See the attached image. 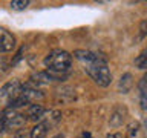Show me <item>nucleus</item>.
Masks as SVG:
<instances>
[{"mask_svg":"<svg viewBox=\"0 0 147 138\" xmlns=\"http://www.w3.org/2000/svg\"><path fill=\"white\" fill-rule=\"evenodd\" d=\"M75 58L83 64L84 71L90 75V78L94 80L98 86H109L112 83V74H110V69L107 66V62L96 55L95 52H90V51H84V49H77L75 52Z\"/></svg>","mask_w":147,"mask_h":138,"instance_id":"obj_1","label":"nucleus"},{"mask_svg":"<svg viewBox=\"0 0 147 138\" xmlns=\"http://www.w3.org/2000/svg\"><path fill=\"white\" fill-rule=\"evenodd\" d=\"M72 64V55L67 51L54 49L45 57V66L51 72H66Z\"/></svg>","mask_w":147,"mask_h":138,"instance_id":"obj_2","label":"nucleus"},{"mask_svg":"<svg viewBox=\"0 0 147 138\" xmlns=\"http://www.w3.org/2000/svg\"><path fill=\"white\" fill-rule=\"evenodd\" d=\"M0 123H2V129H3V131L22 127L23 124H25V115H22L20 112H17L16 109L5 108L3 112H2Z\"/></svg>","mask_w":147,"mask_h":138,"instance_id":"obj_3","label":"nucleus"},{"mask_svg":"<svg viewBox=\"0 0 147 138\" xmlns=\"http://www.w3.org/2000/svg\"><path fill=\"white\" fill-rule=\"evenodd\" d=\"M22 91H23L22 83L18 80H12V81H8L6 85H3L2 91H0V95H2L3 100H8V103H9L14 98H17L22 94Z\"/></svg>","mask_w":147,"mask_h":138,"instance_id":"obj_4","label":"nucleus"},{"mask_svg":"<svg viewBox=\"0 0 147 138\" xmlns=\"http://www.w3.org/2000/svg\"><path fill=\"white\" fill-rule=\"evenodd\" d=\"M16 48V37L11 32H8L5 28L0 29V49L2 52H9Z\"/></svg>","mask_w":147,"mask_h":138,"instance_id":"obj_5","label":"nucleus"},{"mask_svg":"<svg viewBox=\"0 0 147 138\" xmlns=\"http://www.w3.org/2000/svg\"><path fill=\"white\" fill-rule=\"evenodd\" d=\"M26 115L29 120H32V121H37V120H40L45 115V108L41 104H31Z\"/></svg>","mask_w":147,"mask_h":138,"instance_id":"obj_6","label":"nucleus"},{"mask_svg":"<svg viewBox=\"0 0 147 138\" xmlns=\"http://www.w3.org/2000/svg\"><path fill=\"white\" fill-rule=\"evenodd\" d=\"M48 133V124L46 123H38L37 126H34L29 132L31 138H45Z\"/></svg>","mask_w":147,"mask_h":138,"instance_id":"obj_7","label":"nucleus"},{"mask_svg":"<svg viewBox=\"0 0 147 138\" xmlns=\"http://www.w3.org/2000/svg\"><path fill=\"white\" fill-rule=\"evenodd\" d=\"M52 80H54V77L51 75V74H48V72H37L35 75L31 78V83L38 86V85H46V83H49Z\"/></svg>","mask_w":147,"mask_h":138,"instance_id":"obj_8","label":"nucleus"},{"mask_svg":"<svg viewBox=\"0 0 147 138\" xmlns=\"http://www.w3.org/2000/svg\"><path fill=\"white\" fill-rule=\"evenodd\" d=\"M132 87V75L130 74H124L121 77V80H119V85H118V89L121 94H126L129 92V89Z\"/></svg>","mask_w":147,"mask_h":138,"instance_id":"obj_9","label":"nucleus"},{"mask_svg":"<svg viewBox=\"0 0 147 138\" xmlns=\"http://www.w3.org/2000/svg\"><path fill=\"white\" fill-rule=\"evenodd\" d=\"M140 92H141V104L142 108H147V75L142 77L140 81Z\"/></svg>","mask_w":147,"mask_h":138,"instance_id":"obj_10","label":"nucleus"},{"mask_svg":"<svg viewBox=\"0 0 147 138\" xmlns=\"http://www.w3.org/2000/svg\"><path fill=\"white\" fill-rule=\"evenodd\" d=\"M135 66L138 69H147V48L135 58Z\"/></svg>","mask_w":147,"mask_h":138,"instance_id":"obj_11","label":"nucleus"},{"mask_svg":"<svg viewBox=\"0 0 147 138\" xmlns=\"http://www.w3.org/2000/svg\"><path fill=\"white\" fill-rule=\"evenodd\" d=\"M9 5H11V8L16 9V11H22V9H26L29 6V0H12Z\"/></svg>","mask_w":147,"mask_h":138,"instance_id":"obj_12","label":"nucleus"},{"mask_svg":"<svg viewBox=\"0 0 147 138\" xmlns=\"http://www.w3.org/2000/svg\"><path fill=\"white\" fill-rule=\"evenodd\" d=\"M106 138H123V137L119 135V133H110V135H107Z\"/></svg>","mask_w":147,"mask_h":138,"instance_id":"obj_13","label":"nucleus"}]
</instances>
